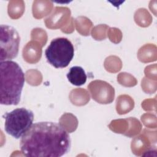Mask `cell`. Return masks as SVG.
<instances>
[{
  "instance_id": "obj_1",
  "label": "cell",
  "mask_w": 157,
  "mask_h": 157,
  "mask_svg": "<svg viewBox=\"0 0 157 157\" xmlns=\"http://www.w3.org/2000/svg\"><path fill=\"white\" fill-rule=\"evenodd\" d=\"M71 145V138L66 129L51 121L33 124L20 142L21 153L31 157L62 156L69 151Z\"/></svg>"
},
{
  "instance_id": "obj_2",
  "label": "cell",
  "mask_w": 157,
  "mask_h": 157,
  "mask_svg": "<svg viewBox=\"0 0 157 157\" xmlns=\"http://www.w3.org/2000/svg\"><path fill=\"white\" fill-rule=\"evenodd\" d=\"M0 103L18 105L25 84V74L19 64L12 60L1 61Z\"/></svg>"
},
{
  "instance_id": "obj_3",
  "label": "cell",
  "mask_w": 157,
  "mask_h": 157,
  "mask_svg": "<svg viewBox=\"0 0 157 157\" xmlns=\"http://www.w3.org/2000/svg\"><path fill=\"white\" fill-rule=\"evenodd\" d=\"M2 117L6 132L15 139H20L32 126L34 113L29 109L21 107L5 113Z\"/></svg>"
},
{
  "instance_id": "obj_4",
  "label": "cell",
  "mask_w": 157,
  "mask_h": 157,
  "mask_svg": "<svg viewBox=\"0 0 157 157\" xmlns=\"http://www.w3.org/2000/svg\"><path fill=\"white\" fill-rule=\"evenodd\" d=\"M46 59L55 68L67 67L74 58V48L72 42L66 37L53 39L45 51Z\"/></svg>"
},
{
  "instance_id": "obj_5",
  "label": "cell",
  "mask_w": 157,
  "mask_h": 157,
  "mask_svg": "<svg viewBox=\"0 0 157 157\" xmlns=\"http://www.w3.org/2000/svg\"><path fill=\"white\" fill-rule=\"evenodd\" d=\"M0 61L11 60L18 53L20 37L13 27L7 25H1Z\"/></svg>"
},
{
  "instance_id": "obj_6",
  "label": "cell",
  "mask_w": 157,
  "mask_h": 157,
  "mask_svg": "<svg viewBox=\"0 0 157 157\" xmlns=\"http://www.w3.org/2000/svg\"><path fill=\"white\" fill-rule=\"evenodd\" d=\"M69 82L75 86H81L85 83L87 78L84 69L78 66L71 67L66 75Z\"/></svg>"
}]
</instances>
